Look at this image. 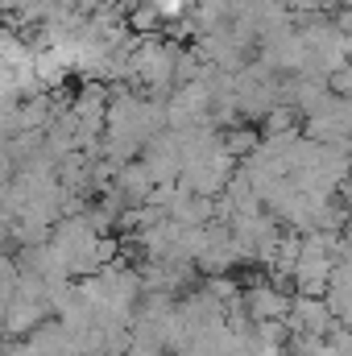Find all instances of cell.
Returning <instances> with one entry per match:
<instances>
[{
  "label": "cell",
  "mask_w": 352,
  "mask_h": 356,
  "mask_svg": "<svg viewBox=\"0 0 352 356\" xmlns=\"http://www.w3.org/2000/svg\"><path fill=\"white\" fill-rule=\"evenodd\" d=\"M290 307H294V294H286V286L265 282V277L245 282V311H249V319H253V323L290 319Z\"/></svg>",
  "instance_id": "1"
},
{
  "label": "cell",
  "mask_w": 352,
  "mask_h": 356,
  "mask_svg": "<svg viewBox=\"0 0 352 356\" xmlns=\"http://www.w3.org/2000/svg\"><path fill=\"white\" fill-rule=\"evenodd\" d=\"M290 332H303V336H319V340H332L340 332V319L332 311L328 298H307V294H294V307H290Z\"/></svg>",
  "instance_id": "2"
},
{
  "label": "cell",
  "mask_w": 352,
  "mask_h": 356,
  "mask_svg": "<svg viewBox=\"0 0 352 356\" xmlns=\"http://www.w3.org/2000/svg\"><path fill=\"white\" fill-rule=\"evenodd\" d=\"M42 323H50V302L25 298V294L4 302V332H8V340H29Z\"/></svg>",
  "instance_id": "3"
},
{
  "label": "cell",
  "mask_w": 352,
  "mask_h": 356,
  "mask_svg": "<svg viewBox=\"0 0 352 356\" xmlns=\"http://www.w3.org/2000/svg\"><path fill=\"white\" fill-rule=\"evenodd\" d=\"M224 149L237 158V166L249 162V158L262 149V129H253V124H237V129H228V133H224Z\"/></svg>",
  "instance_id": "4"
},
{
  "label": "cell",
  "mask_w": 352,
  "mask_h": 356,
  "mask_svg": "<svg viewBox=\"0 0 352 356\" xmlns=\"http://www.w3.org/2000/svg\"><path fill=\"white\" fill-rule=\"evenodd\" d=\"M162 25H166V21H162V13H158L150 0H137V4H133V13H129V29H133V38H154Z\"/></svg>",
  "instance_id": "5"
},
{
  "label": "cell",
  "mask_w": 352,
  "mask_h": 356,
  "mask_svg": "<svg viewBox=\"0 0 352 356\" xmlns=\"http://www.w3.org/2000/svg\"><path fill=\"white\" fill-rule=\"evenodd\" d=\"M332 25H336L344 38H352V4H336V13H332Z\"/></svg>",
  "instance_id": "6"
},
{
  "label": "cell",
  "mask_w": 352,
  "mask_h": 356,
  "mask_svg": "<svg viewBox=\"0 0 352 356\" xmlns=\"http://www.w3.org/2000/svg\"><path fill=\"white\" fill-rule=\"evenodd\" d=\"M344 4H352V0H344Z\"/></svg>",
  "instance_id": "7"
}]
</instances>
